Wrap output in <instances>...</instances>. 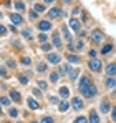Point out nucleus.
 <instances>
[{
    "instance_id": "f3484780",
    "label": "nucleus",
    "mask_w": 116,
    "mask_h": 123,
    "mask_svg": "<svg viewBox=\"0 0 116 123\" xmlns=\"http://www.w3.org/2000/svg\"><path fill=\"white\" fill-rule=\"evenodd\" d=\"M13 7H15L18 12H23V10H25V5H23V2H20V0H15V2H13Z\"/></svg>"
},
{
    "instance_id": "aec40b11",
    "label": "nucleus",
    "mask_w": 116,
    "mask_h": 123,
    "mask_svg": "<svg viewBox=\"0 0 116 123\" xmlns=\"http://www.w3.org/2000/svg\"><path fill=\"white\" fill-rule=\"evenodd\" d=\"M22 37L27 38V40H32V32L28 28H25V30H22Z\"/></svg>"
},
{
    "instance_id": "a211bd4d",
    "label": "nucleus",
    "mask_w": 116,
    "mask_h": 123,
    "mask_svg": "<svg viewBox=\"0 0 116 123\" xmlns=\"http://www.w3.org/2000/svg\"><path fill=\"white\" fill-rule=\"evenodd\" d=\"M106 86H108L110 90H113V88L116 86V80H115V78H111V77H110V78L106 80Z\"/></svg>"
},
{
    "instance_id": "473e14b6",
    "label": "nucleus",
    "mask_w": 116,
    "mask_h": 123,
    "mask_svg": "<svg viewBox=\"0 0 116 123\" xmlns=\"http://www.w3.org/2000/svg\"><path fill=\"white\" fill-rule=\"evenodd\" d=\"M18 82L22 83V85H27V83H28V78H27L25 75H18Z\"/></svg>"
},
{
    "instance_id": "9d476101",
    "label": "nucleus",
    "mask_w": 116,
    "mask_h": 123,
    "mask_svg": "<svg viewBox=\"0 0 116 123\" xmlns=\"http://www.w3.org/2000/svg\"><path fill=\"white\" fill-rule=\"evenodd\" d=\"M68 27H70L71 30H75V32H78V30H80V22H78L76 18H71V20L68 22Z\"/></svg>"
},
{
    "instance_id": "f03ea898",
    "label": "nucleus",
    "mask_w": 116,
    "mask_h": 123,
    "mask_svg": "<svg viewBox=\"0 0 116 123\" xmlns=\"http://www.w3.org/2000/svg\"><path fill=\"white\" fill-rule=\"evenodd\" d=\"M46 62L52 63V65H58L61 62V55L60 53H48L46 55Z\"/></svg>"
},
{
    "instance_id": "2f4dec72",
    "label": "nucleus",
    "mask_w": 116,
    "mask_h": 123,
    "mask_svg": "<svg viewBox=\"0 0 116 123\" xmlns=\"http://www.w3.org/2000/svg\"><path fill=\"white\" fill-rule=\"evenodd\" d=\"M8 115H10L12 118H17V115H18V110H17V108H10V111H8Z\"/></svg>"
},
{
    "instance_id": "cd10ccee",
    "label": "nucleus",
    "mask_w": 116,
    "mask_h": 123,
    "mask_svg": "<svg viewBox=\"0 0 116 123\" xmlns=\"http://www.w3.org/2000/svg\"><path fill=\"white\" fill-rule=\"evenodd\" d=\"M76 75H78V70H70V73H68V77H70V80H71V82H75V80H76Z\"/></svg>"
},
{
    "instance_id": "a19ab883",
    "label": "nucleus",
    "mask_w": 116,
    "mask_h": 123,
    "mask_svg": "<svg viewBox=\"0 0 116 123\" xmlns=\"http://www.w3.org/2000/svg\"><path fill=\"white\" fill-rule=\"evenodd\" d=\"M3 35H7V28L3 25H0V37H3Z\"/></svg>"
},
{
    "instance_id": "37998d69",
    "label": "nucleus",
    "mask_w": 116,
    "mask_h": 123,
    "mask_svg": "<svg viewBox=\"0 0 116 123\" xmlns=\"http://www.w3.org/2000/svg\"><path fill=\"white\" fill-rule=\"evenodd\" d=\"M88 55H90L91 58H95V57L98 55V52H96V50H90V53H88Z\"/></svg>"
},
{
    "instance_id": "4be33fe9",
    "label": "nucleus",
    "mask_w": 116,
    "mask_h": 123,
    "mask_svg": "<svg viewBox=\"0 0 116 123\" xmlns=\"http://www.w3.org/2000/svg\"><path fill=\"white\" fill-rule=\"evenodd\" d=\"M90 122H91V123H98V122H99V117H98L96 111H91V115H90Z\"/></svg>"
},
{
    "instance_id": "20e7f679",
    "label": "nucleus",
    "mask_w": 116,
    "mask_h": 123,
    "mask_svg": "<svg viewBox=\"0 0 116 123\" xmlns=\"http://www.w3.org/2000/svg\"><path fill=\"white\" fill-rule=\"evenodd\" d=\"M60 15H61V8H58V7H53V8L48 10V17L50 18H58Z\"/></svg>"
},
{
    "instance_id": "9b49d317",
    "label": "nucleus",
    "mask_w": 116,
    "mask_h": 123,
    "mask_svg": "<svg viewBox=\"0 0 116 123\" xmlns=\"http://www.w3.org/2000/svg\"><path fill=\"white\" fill-rule=\"evenodd\" d=\"M70 106H71V103H68L66 100H61V102L58 103V110H60V111H66Z\"/></svg>"
},
{
    "instance_id": "bb28decb",
    "label": "nucleus",
    "mask_w": 116,
    "mask_h": 123,
    "mask_svg": "<svg viewBox=\"0 0 116 123\" xmlns=\"http://www.w3.org/2000/svg\"><path fill=\"white\" fill-rule=\"evenodd\" d=\"M37 38H38V42H41V43H43V42L48 40V35H46V32H41V33H40Z\"/></svg>"
},
{
    "instance_id": "423d86ee",
    "label": "nucleus",
    "mask_w": 116,
    "mask_h": 123,
    "mask_svg": "<svg viewBox=\"0 0 116 123\" xmlns=\"http://www.w3.org/2000/svg\"><path fill=\"white\" fill-rule=\"evenodd\" d=\"M71 106H73L75 110H81V108H83V100H81L80 97H75V98L71 100Z\"/></svg>"
},
{
    "instance_id": "e433bc0d",
    "label": "nucleus",
    "mask_w": 116,
    "mask_h": 123,
    "mask_svg": "<svg viewBox=\"0 0 116 123\" xmlns=\"http://www.w3.org/2000/svg\"><path fill=\"white\" fill-rule=\"evenodd\" d=\"M75 122H76V123H86V122H88V118H86V117H78Z\"/></svg>"
},
{
    "instance_id": "ea45409f",
    "label": "nucleus",
    "mask_w": 116,
    "mask_h": 123,
    "mask_svg": "<svg viewBox=\"0 0 116 123\" xmlns=\"http://www.w3.org/2000/svg\"><path fill=\"white\" fill-rule=\"evenodd\" d=\"M66 72H70V68H68V67L65 65V67H61V70H60V75H65Z\"/></svg>"
},
{
    "instance_id": "5701e85b",
    "label": "nucleus",
    "mask_w": 116,
    "mask_h": 123,
    "mask_svg": "<svg viewBox=\"0 0 116 123\" xmlns=\"http://www.w3.org/2000/svg\"><path fill=\"white\" fill-rule=\"evenodd\" d=\"M33 10H37L38 13H41V12H45V5H43V3H35Z\"/></svg>"
},
{
    "instance_id": "412c9836",
    "label": "nucleus",
    "mask_w": 116,
    "mask_h": 123,
    "mask_svg": "<svg viewBox=\"0 0 116 123\" xmlns=\"http://www.w3.org/2000/svg\"><path fill=\"white\" fill-rule=\"evenodd\" d=\"M68 95H70V90H68L66 86H61V88H60V97H63V98H66Z\"/></svg>"
},
{
    "instance_id": "0eeeda50",
    "label": "nucleus",
    "mask_w": 116,
    "mask_h": 123,
    "mask_svg": "<svg viewBox=\"0 0 116 123\" xmlns=\"http://www.w3.org/2000/svg\"><path fill=\"white\" fill-rule=\"evenodd\" d=\"M38 28L41 32H48V30L52 28V23H50V20H41L38 23Z\"/></svg>"
},
{
    "instance_id": "c85d7f7f",
    "label": "nucleus",
    "mask_w": 116,
    "mask_h": 123,
    "mask_svg": "<svg viewBox=\"0 0 116 123\" xmlns=\"http://www.w3.org/2000/svg\"><path fill=\"white\" fill-rule=\"evenodd\" d=\"M38 88L40 90H46L48 88V83L45 82V80H38Z\"/></svg>"
},
{
    "instance_id": "f704fd0d",
    "label": "nucleus",
    "mask_w": 116,
    "mask_h": 123,
    "mask_svg": "<svg viewBox=\"0 0 116 123\" xmlns=\"http://www.w3.org/2000/svg\"><path fill=\"white\" fill-rule=\"evenodd\" d=\"M22 65H25V67H27V65H30V63H32V60H30V58H28V57H23V58H22Z\"/></svg>"
},
{
    "instance_id": "603ef678",
    "label": "nucleus",
    "mask_w": 116,
    "mask_h": 123,
    "mask_svg": "<svg viewBox=\"0 0 116 123\" xmlns=\"http://www.w3.org/2000/svg\"><path fill=\"white\" fill-rule=\"evenodd\" d=\"M0 17H2V12H0Z\"/></svg>"
},
{
    "instance_id": "1a4fd4ad",
    "label": "nucleus",
    "mask_w": 116,
    "mask_h": 123,
    "mask_svg": "<svg viewBox=\"0 0 116 123\" xmlns=\"http://www.w3.org/2000/svg\"><path fill=\"white\" fill-rule=\"evenodd\" d=\"M106 75H110V77L116 75V63H108V67H106Z\"/></svg>"
},
{
    "instance_id": "09e8293b",
    "label": "nucleus",
    "mask_w": 116,
    "mask_h": 123,
    "mask_svg": "<svg viewBox=\"0 0 116 123\" xmlns=\"http://www.w3.org/2000/svg\"><path fill=\"white\" fill-rule=\"evenodd\" d=\"M33 93H35L37 97H40V88H35V90H33Z\"/></svg>"
},
{
    "instance_id": "79ce46f5",
    "label": "nucleus",
    "mask_w": 116,
    "mask_h": 123,
    "mask_svg": "<svg viewBox=\"0 0 116 123\" xmlns=\"http://www.w3.org/2000/svg\"><path fill=\"white\" fill-rule=\"evenodd\" d=\"M83 45H85V43H83V42L80 40V42H76V45H75V48H76V50H81V48H83Z\"/></svg>"
},
{
    "instance_id": "8fccbe9b",
    "label": "nucleus",
    "mask_w": 116,
    "mask_h": 123,
    "mask_svg": "<svg viewBox=\"0 0 116 123\" xmlns=\"http://www.w3.org/2000/svg\"><path fill=\"white\" fill-rule=\"evenodd\" d=\"M55 0H43V3H53Z\"/></svg>"
},
{
    "instance_id": "ddd939ff",
    "label": "nucleus",
    "mask_w": 116,
    "mask_h": 123,
    "mask_svg": "<svg viewBox=\"0 0 116 123\" xmlns=\"http://www.w3.org/2000/svg\"><path fill=\"white\" fill-rule=\"evenodd\" d=\"M52 38H53V45L60 48V47H61V38H60V35H58V32H55V33L52 35Z\"/></svg>"
},
{
    "instance_id": "864d4df0",
    "label": "nucleus",
    "mask_w": 116,
    "mask_h": 123,
    "mask_svg": "<svg viewBox=\"0 0 116 123\" xmlns=\"http://www.w3.org/2000/svg\"><path fill=\"white\" fill-rule=\"evenodd\" d=\"M0 113H2V108H0Z\"/></svg>"
},
{
    "instance_id": "f8f14e48",
    "label": "nucleus",
    "mask_w": 116,
    "mask_h": 123,
    "mask_svg": "<svg viewBox=\"0 0 116 123\" xmlns=\"http://www.w3.org/2000/svg\"><path fill=\"white\" fill-rule=\"evenodd\" d=\"M27 103H28V108H32V110H38V108H40L38 102H37V100H33L32 97H30V98L27 100Z\"/></svg>"
},
{
    "instance_id": "4c0bfd02",
    "label": "nucleus",
    "mask_w": 116,
    "mask_h": 123,
    "mask_svg": "<svg viewBox=\"0 0 116 123\" xmlns=\"http://www.w3.org/2000/svg\"><path fill=\"white\" fill-rule=\"evenodd\" d=\"M41 122L43 123H53V118H52V117H43Z\"/></svg>"
},
{
    "instance_id": "49530a36",
    "label": "nucleus",
    "mask_w": 116,
    "mask_h": 123,
    "mask_svg": "<svg viewBox=\"0 0 116 123\" xmlns=\"http://www.w3.org/2000/svg\"><path fill=\"white\" fill-rule=\"evenodd\" d=\"M7 63H8V67H15V62H13V60H8Z\"/></svg>"
},
{
    "instance_id": "b1692460",
    "label": "nucleus",
    "mask_w": 116,
    "mask_h": 123,
    "mask_svg": "<svg viewBox=\"0 0 116 123\" xmlns=\"http://www.w3.org/2000/svg\"><path fill=\"white\" fill-rule=\"evenodd\" d=\"M61 75H60V72H53L52 75H50V82H58V78H60Z\"/></svg>"
},
{
    "instance_id": "39448f33",
    "label": "nucleus",
    "mask_w": 116,
    "mask_h": 123,
    "mask_svg": "<svg viewBox=\"0 0 116 123\" xmlns=\"http://www.w3.org/2000/svg\"><path fill=\"white\" fill-rule=\"evenodd\" d=\"M10 20H12L13 25H20V23H23V18H22L20 13H10Z\"/></svg>"
},
{
    "instance_id": "7c9ffc66",
    "label": "nucleus",
    "mask_w": 116,
    "mask_h": 123,
    "mask_svg": "<svg viewBox=\"0 0 116 123\" xmlns=\"http://www.w3.org/2000/svg\"><path fill=\"white\" fill-rule=\"evenodd\" d=\"M50 48H52V45H50V43H46V42H43V43H41V50H43V52H50Z\"/></svg>"
},
{
    "instance_id": "6ab92c4d",
    "label": "nucleus",
    "mask_w": 116,
    "mask_h": 123,
    "mask_svg": "<svg viewBox=\"0 0 116 123\" xmlns=\"http://www.w3.org/2000/svg\"><path fill=\"white\" fill-rule=\"evenodd\" d=\"M68 62H70V63H78V62H80V57L75 55V53H70V55H68Z\"/></svg>"
},
{
    "instance_id": "7ed1b4c3",
    "label": "nucleus",
    "mask_w": 116,
    "mask_h": 123,
    "mask_svg": "<svg viewBox=\"0 0 116 123\" xmlns=\"http://www.w3.org/2000/svg\"><path fill=\"white\" fill-rule=\"evenodd\" d=\"M88 67H90L91 72H99V70H101V62L96 60V58H91L90 63H88Z\"/></svg>"
},
{
    "instance_id": "58836bf2",
    "label": "nucleus",
    "mask_w": 116,
    "mask_h": 123,
    "mask_svg": "<svg viewBox=\"0 0 116 123\" xmlns=\"http://www.w3.org/2000/svg\"><path fill=\"white\" fill-rule=\"evenodd\" d=\"M0 77H3V78L7 77V70H5V67H2V65H0Z\"/></svg>"
},
{
    "instance_id": "de8ad7c7",
    "label": "nucleus",
    "mask_w": 116,
    "mask_h": 123,
    "mask_svg": "<svg viewBox=\"0 0 116 123\" xmlns=\"http://www.w3.org/2000/svg\"><path fill=\"white\" fill-rule=\"evenodd\" d=\"M71 12H73V13H75V15H76V13H80V8H78V7H75V8H73V10H71Z\"/></svg>"
},
{
    "instance_id": "f257e3e1",
    "label": "nucleus",
    "mask_w": 116,
    "mask_h": 123,
    "mask_svg": "<svg viewBox=\"0 0 116 123\" xmlns=\"http://www.w3.org/2000/svg\"><path fill=\"white\" fill-rule=\"evenodd\" d=\"M90 78L85 75V77H81V80H80V93L85 97V98H90Z\"/></svg>"
},
{
    "instance_id": "4468645a",
    "label": "nucleus",
    "mask_w": 116,
    "mask_h": 123,
    "mask_svg": "<svg viewBox=\"0 0 116 123\" xmlns=\"http://www.w3.org/2000/svg\"><path fill=\"white\" fill-rule=\"evenodd\" d=\"M10 98H12L13 102H20V93L17 90H10Z\"/></svg>"
},
{
    "instance_id": "6e6552de",
    "label": "nucleus",
    "mask_w": 116,
    "mask_h": 123,
    "mask_svg": "<svg viewBox=\"0 0 116 123\" xmlns=\"http://www.w3.org/2000/svg\"><path fill=\"white\" fill-rule=\"evenodd\" d=\"M101 40H103V33H101L99 30H95V32L91 33V42H95V43H99Z\"/></svg>"
},
{
    "instance_id": "a18cd8bd",
    "label": "nucleus",
    "mask_w": 116,
    "mask_h": 123,
    "mask_svg": "<svg viewBox=\"0 0 116 123\" xmlns=\"http://www.w3.org/2000/svg\"><path fill=\"white\" fill-rule=\"evenodd\" d=\"M50 102H52V103H57L58 98H57V97H50Z\"/></svg>"
},
{
    "instance_id": "c756f323",
    "label": "nucleus",
    "mask_w": 116,
    "mask_h": 123,
    "mask_svg": "<svg viewBox=\"0 0 116 123\" xmlns=\"http://www.w3.org/2000/svg\"><path fill=\"white\" fill-rule=\"evenodd\" d=\"M96 93H98L96 86H95V85H90V98H91V97H95Z\"/></svg>"
},
{
    "instance_id": "c03bdc74",
    "label": "nucleus",
    "mask_w": 116,
    "mask_h": 123,
    "mask_svg": "<svg viewBox=\"0 0 116 123\" xmlns=\"http://www.w3.org/2000/svg\"><path fill=\"white\" fill-rule=\"evenodd\" d=\"M111 120H115V122H116V106L111 110Z\"/></svg>"
},
{
    "instance_id": "393cba45",
    "label": "nucleus",
    "mask_w": 116,
    "mask_h": 123,
    "mask_svg": "<svg viewBox=\"0 0 116 123\" xmlns=\"http://www.w3.org/2000/svg\"><path fill=\"white\" fill-rule=\"evenodd\" d=\"M111 50H113V45H104V47H103V50H101V53H103V55H108Z\"/></svg>"
},
{
    "instance_id": "dca6fc26",
    "label": "nucleus",
    "mask_w": 116,
    "mask_h": 123,
    "mask_svg": "<svg viewBox=\"0 0 116 123\" xmlns=\"http://www.w3.org/2000/svg\"><path fill=\"white\" fill-rule=\"evenodd\" d=\"M61 30H63V37H65L66 40H71V33H70L68 27H66V25H63V27H61Z\"/></svg>"
},
{
    "instance_id": "72a5a7b5",
    "label": "nucleus",
    "mask_w": 116,
    "mask_h": 123,
    "mask_svg": "<svg viewBox=\"0 0 116 123\" xmlns=\"http://www.w3.org/2000/svg\"><path fill=\"white\" fill-rule=\"evenodd\" d=\"M37 70H38V72H45V70H46V63H38V65H37Z\"/></svg>"
},
{
    "instance_id": "a878e982",
    "label": "nucleus",
    "mask_w": 116,
    "mask_h": 123,
    "mask_svg": "<svg viewBox=\"0 0 116 123\" xmlns=\"http://www.w3.org/2000/svg\"><path fill=\"white\" fill-rule=\"evenodd\" d=\"M0 103L5 105V106H8V105L12 103V98H8V97H2V98H0Z\"/></svg>"
},
{
    "instance_id": "c9c22d12",
    "label": "nucleus",
    "mask_w": 116,
    "mask_h": 123,
    "mask_svg": "<svg viewBox=\"0 0 116 123\" xmlns=\"http://www.w3.org/2000/svg\"><path fill=\"white\" fill-rule=\"evenodd\" d=\"M28 17H30V20H35V18L38 17V12H37V10H35V12H30V13H28Z\"/></svg>"
},
{
    "instance_id": "2eb2a0df",
    "label": "nucleus",
    "mask_w": 116,
    "mask_h": 123,
    "mask_svg": "<svg viewBox=\"0 0 116 123\" xmlns=\"http://www.w3.org/2000/svg\"><path fill=\"white\" fill-rule=\"evenodd\" d=\"M101 111H103V113H108V111H110V102H108V100H103V102H101Z\"/></svg>"
},
{
    "instance_id": "3c124183",
    "label": "nucleus",
    "mask_w": 116,
    "mask_h": 123,
    "mask_svg": "<svg viewBox=\"0 0 116 123\" xmlns=\"http://www.w3.org/2000/svg\"><path fill=\"white\" fill-rule=\"evenodd\" d=\"M63 2H65V3H70V2H71V0H63Z\"/></svg>"
}]
</instances>
